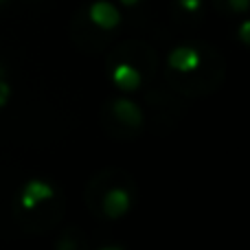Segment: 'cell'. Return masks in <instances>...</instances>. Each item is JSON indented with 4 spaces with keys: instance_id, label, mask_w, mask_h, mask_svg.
<instances>
[{
    "instance_id": "1",
    "label": "cell",
    "mask_w": 250,
    "mask_h": 250,
    "mask_svg": "<svg viewBox=\"0 0 250 250\" xmlns=\"http://www.w3.org/2000/svg\"><path fill=\"white\" fill-rule=\"evenodd\" d=\"M163 77L180 97L200 99L220 90L226 77V62L213 44L202 40L182 42L167 55Z\"/></svg>"
},
{
    "instance_id": "2",
    "label": "cell",
    "mask_w": 250,
    "mask_h": 250,
    "mask_svg": "<svg viewBox=\"0 0 250 250\" xmlns=\"http://www.w3.org/2000/svg\"><path fill=\"white\" fill-rule=\"evenodd\" d=\"M138 198V187L132 173L121 167H104L88 180L83 202L97 220L117 222L129 213Z\"/></svg>"
},
{
    "instance_id": "3",
    "label": "cell",
    "mask_w": 250,
    "mask_h": 250,
    "mask_svg": "<svg viewBox=\"0 0 250 250\" xmlns=\"http://www.w3.org/2000/svg\"><path fill=\"white\" fill-rule=\"evenodd\" d=\"M158 68V53L141 40H127L112 46L105 60V75L123 95L143 90L151 79H156Z\"/></svg>"
},
{
    "instance_id": "4",
    "label": "cell",
    "mask_w": 250,
    "mask_h": 250,
    "mask_svg": "<svg viewBox=\"0 0 250 250\" xmlns=\"http://www.w3.org/2000/svg\"><path fill=\"white\" fill-rule=\"evenodd\" d=\"M66 204L60 189L46 180H29L18 189L11 204L13 220L26 235L46 233L64 217Z\"/></svg>"
},
{
    "instance_id": "5",
    "label": "cell",
    "mask_w": 250,
    "mask_h": 250,
    "mask_svg": "<svg viewBox=\"0 0 250 250\" xmlns=\"http://www.w3.org/2000/svg\"><path fill=\"white\" fill-rule=\"evenodd\" d=\"M99 125L114 141H132L145 127V110L132 97H110L99 108Z\"/></svg>"
},
{
    "instance_id": "6",
    "label": "cell",
    "mask_w": 250,
    "mask_h": 250,
    "mask_svg": "<svg viewBox=\"0 0 250 250\" xmlns=\"http://www.w3.org/2000/svg\"><path fill=\"white\" fill-rule=\"evenodd\" d=\"M112 35L114 33H110V31L99 29V26L88 18L86 9L79 11L73 22V40H75V44H77V48H82V51H86V53L104 51V48L108 46V42L112 40Z\"/></svg>"
},
{
    "instance_id": "7",
    "label": "cell",
    "mask_w": 250,
    "mask_h": 250,
    "mask_svg": "<svg viewBox=\"0 0 250 250\" xmlns=\"http://www.w3.org/2000/svg\"><path fill=\"white\" fill-rule=\"evenodd\" d=\"M178 92L171 90V88H151L149 92L145 95V104H147V110L149 114L154 117V129L158 132L160 129V121L165 119H171L176 121L178 114L182 112V108L178 105Z\"/></svg>"
},
{
    "instance_id": "8",
    "label": "cell",
    "mask_w": 250,
    "mask_h": 250,
    "mask_svg": "<svg viewBox=\"0 0 250 250\" xmlns=\"http://www.w3.org/2000/svg\"><path fill=\"white\" fill-rule=\"evenodd\" d=\"M173 20L185 26H195L204 16L202 0H173Z\"/></svg>"
},
{
    "instance_id": "9",
    "label": "cell",
    "mask_w": 250,
    "mask_h": 250,
    "mask_svg": "<svg viewBox=\"0 0 250 250\" xmlns=\"http://www.w3.org/2000/svg\"><path fill=\"white\" fill-rule=\"evenodd\" d=\"M53 250H88L86 233L77 226H70L64 233H60V237L53 244Z\"/></svg>"
},
{
    "instance_id": "10",
    "label": "cell",
    "mask_w": 250,
    "mask_h": 250,
    "mask_svg": "<svg viewBox=\"0 0 250 250\" xmlns=\"http://www.w3.org/2000/svg\"><path fill=\"white\" fill-rule=\"evenodd\" d=\"M213 2L222 13H229V16L246 13L250 9V0H213Z\"/></svg>"
},
{
    "instance_id": "11",
    "label": "cell",
    "mask_w": 250,
    "mask_h": 250,
    "mask_svg": "<svg viewBox=\"0 0 250 250\" xmlns=\"http://www.w3.org/2000/svg\"><path fill=\"white\" fill-rule=\"evenodd\" d=\"M237 40L244 44V46L250 48V18H248V20H244L242 24H239V29H237Z\"/></svg>"
},
{
    "instance_id": "12",
    "label": "cell",
    "mask_w": 250,
    "mask_h": 250,
    "mask_svg": "<svg viewBox=\"0 0 250 250\" xmlns=\"http://www.w3.org/2000/svg\"><path fill=\"white\" fill-rule=\"evenodd\" d=\"M9 97H11V86H9V82L4 77H0V110L7 105Z\"/></svg>"
},
{
    "instance_id": "13",
    "label": "cell",
    "mask_w": 250,
    "mask_h": 250,
    "mask_svg": "<svg viewBox=\"0 0 250 250\" xmlns=\"http://www.w3.org/2000/svg\"><path fill=\"white\" fill-rule=\"evenodd\" d=\"M121 2L125 4V7H129V9H132V7H138V4H141L143 0H121Z\"/></svg>"
},
{
    "instance_id": "14",
    "label": "cell",
    "mask_w": 250,
    "mask_h": 250,
    "mask_svg": "<svg viewBox=\"0 0 250 250\" xmlns=\"http://www.w3.org/2000/svg\"><path fill=\"white\" fill-rule=\"evenodd\" d=\"M99 250H125L123 246H117V244H110V246H104V248H99Z\"/></svg>"
},
{
    "instance_id": "15",
    "label": "cell",
    "mask_w": 250,
    "mask_h": 250,
    "mask_svg": "<svg viewBox=\"0 0 250 250\" xmlns=\"http://www.w3.org/2000/svg\"><path fill=\"white\" fill-rule=\"evenodd\" d=\"M0 77H4V66L0 64Z\"/></svg>"
},
{
    "instance_id": "16",
    "label": "cell",
    "mask_w": 250,
    "mask_h": 250,
    "mask_svg": "<svg viewBox=\"0 0 250 250\" xmlns=\"http://www.w3.org/2000/svg\"><path fill=\"white\" fill-rule=\"evenodd\" d=\"M0 2H4V0H0Z\"/></svg>"
}]
</instances>
